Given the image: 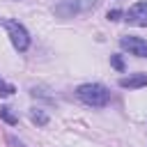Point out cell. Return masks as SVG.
<instances>
[{
    "label": "cell",
    "instance_id": "1",
    "mask_svg": "<svg viewBox=\"0 0 147 147\" xmlns=\"http://www.w3.org/2000/svg\"><path fill=\"white\" fill-rule=\"evenodd\" d=\"M76 96L85 103V106H92V108H103L108 101H110V92L106 85L101 83H85L76 90Z\"/></svg>",
    "mask_w": 147,
    "mask_h": 147
},
{
    "label": "cell",
    "instance_id": "2",
    "mask_svg": "<svg viewBox=\"0 0 147 147\" xmlns=\"http://www.w3.org/2000/svg\"><path fill=\"white\" fill-rule=\"evenodd\" d=\"M96 5H99V0H57L53 11L60 18H71V16H78V14H87Z\"/></svg>",
    "mask_w": 147,
    "mask_h": 147
},
{
    "label": "cell",
    "instance_id": "3",
    "mask_svg": "<svg viewBox=\"0 0 147 147\" xmlns=\"http://www.w3.org/2000/svg\"><path fill=\"white\" fill-rule=\"evenodd\" d=\"M0 23L7 28V32H9V39H11V44H14V48L16 51H28V46H30V34H28V30L18 23V21H11V18H0Z\"/></svg>",
    "mask_w": 147,
    "mask_h": 147
},
{
    "label": "cell",
    "instance_id": "4",
    "mask_svg": "<svg viewBox=\"0 0 147 147\" xmlns=\"http://www.w3.org/2000/svg\"><path fill=\"white\" fill-rule=\"evenodd\" d=\"M119 46L124 51H129L131 55H138V57H147V41L140 39V37H133V34H126L119 39Z\"/></svg>",
    "mask_w": 147,
    "mask_h": 147
},
{
    "label": "cell",
    "instance_id": "5",
    "mask_svg": "<svg viewBox=\"0 0 147 147\" xmlns=\"http://www.w3.org/2000/svg\"><path fill=\"white\" fill-rule=\"evenodd\" d=\"M126 21H129L131 25H140V28H145V25H147V2H145V0L136 2V5L126 11Z\"/></svg>",
    "mask_w": 147,
    "mask_h": 147
},
{
    "label": "cell",
    "instance_id": "6",
    "mask_svg": "<svg viewBox=\"0 0 147 147\" xmlns=\"http://www.w3.org/2000/svg\"><path fill=\"white\" fill-rule=\"evenodd\" d=\"M145 85H147V74H133V76L119 78V87H124V90H138Z\"/></svg>",
    "mask_w": 147,
    "mask_h": 147
},
{
    "label": "cell",
    "instance_id": "7",
    "mask_svg": "<svg viewBox=\"0 0 147 147\" xmlns=\"http://www.w3.org/2000/svg\"><path fill=\"white\" fill-rule=\"evenodd\" d=\"M30 119H32L34 124H39V126H46V124H48V115H46L44 110H39V108H32V110H30Z\"/></svg>",
    "mask_w": 147,
    "mask_h": 147
},
{
    "label": "cell",
    "instance_id": "8",
    "mask_svg": "<svg viewBox=\"0 0 147 147\" xmlns=\"http://www.w3.org/2000/svg\"><path fill=\"white\" fill-rule=\"evenodd\" d=\"M0 117H2L7 124H11V126L18 122V117H16V115L11 113V108H7V106H2V108H0Z\"/></svg>",
    "mask_w": 147,
    "mask_h": 147
},
{
    "label": "cell",
    "instance_id": "9",
    "mask_svg": "<svg viewBox=\"0 0 147 147\" xmlns=\"http://www.w3.org/2000/svg\"><path fill=\"white\" fill-rule=\"evenodd\" d=\"M9 94H14V85L0 80V96H9Z\"/></svg>",
    "mask_w": 147,
    "mask_h": 147
},
{
    "label": "cell",
    "instance_id": "10",
    "mask_svg": "<svg viewBox=\"0 0 147 147\" xmlns=\"http://www.w3.org/2000/svg\"><path fill=\"white\" fill-rule=\"evenodd\" d=\"M110 64H113L117 71H124V62H122V57H119V55H113V57H110Z\"/></svg>",
    "mask_w": 147,
    "mask_h": 147
},
{
    "label": "cell",
    "instance_id": "11",
    "mask_svg": "<svg viewBox=\"0 0 147 147\" xmlns=\"http://www.w3.org/2000/svg\"><path fill=\"white\" fill-rule=\"evenodd\" d=\"M119 16H122V11H119V9H113V11H108V18H110V21H119Z\"/></svg>",
    "mask_w": 147,
    "mask_h": 147
}]
</instances>
